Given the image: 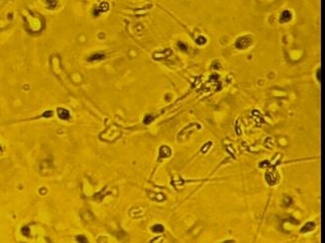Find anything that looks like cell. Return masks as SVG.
I'll list each match as a JSON object with an SVG mask.
<instances>
[{
  "mask_svg": "<svg viewBox=\"0 0 325 243\" xmlns=\"http://www.w3.org/2000/svg\"><path fill=\"white\" fill-rule=\"evenodd\" d=\"M171 155V149L167 146H162L160 148V157H169Z\"/></svg>",
  "mask_w": 325,
  "mask_h": 243,
  "instance_id": "obj_5",
  "label": "cell"
},
{
  "mask_svg": "<svg viewBox=\"0 0 325 243\" xmlns=\"http://www.w3.org/2000/svg\"><path fill=\"white\" fill-rule=\"evenodd\" d=\"M178 47H179V48H180L182 51H187V46H186L185 44H183L182 42L178 43Z\"/></svg>",
  "mask_w": 325,
  "mask_h": 243,
  "instance_id": "obj_11",
  "label": "cell"
},
{
  "mask_svg": "<svg viewBox=\"0 0 325 243\" xmlns=\"http://www.w3.org/2000/svg\"><path fill=\"white\" fill-rule=\"evenodd\" d=\"M45 2L50 9L56 8V6L58 4V0H45Z\"/></svg>",
  "mask_w": 325,
  "mask_h": 243,
  "instance_id": "obj_9",
  "label": "cell"
},
{
  "mask_svg": "<svg viewBox=\"0 0 325 243\" xmlns=\"http://www.w3.org/2000/svg\"><path fill=\"white\" fill-rule=\"evenodd\" d=\"M0 151H1V148H0Z\"/></svg>",
  "mask_w": 325,
  "mask_h": 243,
  "instance_id": "obj_14",
  "label": "cell"
},
{
  "mask_svg": "<svg viewBox=\"0 0 325 243\" xmlns=\"http://www.w3.org/2000/svg\"><path fill=\"white\" fill-rule=\"evenodd\" d=\"M196 43H197L198 45H204V44H206V39L204 38V37H199L197 40H196Z\"/></svg>",
  "mask_w": 325,
  "mask_h": 243,
  "instance_id": "obj_10",
  "label": "cell"
},
{
  "mask_svg": "<svg viewBox=\"0 0 325 243\" xmlns=\"http://www.w3.org/2000/svg\"><path fill=\"white\" fill-rule=\"evenodd\" d=\"M315 226H316V225L314 224L313 222H309V223H307V224L304 225V227L302 228V230H301V231H302L303 233L312 231V230H314V229H315Z\"/></svg>",
  "mask_w": 325,
  "mask_h": 243,
  "instance_id": "obj_6",
  "label": "cell"
},
{
  "mask_svg": "<svg viewBox=\"0 0 325 243\" xmlns=\"http://www.w3.org/2000/svg\"><path fill=\"white\" fill-rule=\"evenodd\" d=\"M108 8H109V4H108L107 2H101L96 8H94L93 14H94V16H98L100 13L107 11Z\"/></svg>",
  "mask_w": 325,
  "mask_h": 243,
  "instance_id": "obj_2",
  "label": "cell"
},
{
  "mask_svg": "<svg viewBox=\"0 0 325 243\" xmlns=\"http://www.w3.org/2000/svg\"><path fill=\"white\" fill-rule=\"evenodd\" d=\"M77 240L80 241V242H87V239H86L85 237H83L82 235L78 236V237H77Z\"/></svg>",
  "mask_w": 325,
  "mask_h": 243,
  "instance_id": "obj_13",
  "label": "cell"
},
{
  "mask_svg": "<svg viewBox=\"0 0 325 243\" xmlns=\"http://www.w3.org/2000/svg\"><path fill=\"white\" fill-rule=\"evenodd\" d=\"M153 121V117L151 116H147L144 118V124H150Z\"/></svg>",
  "mask_w": 325,
  "mask_h": 243,
  "instance_id": "obj_12",
  "label": "cell"
},
{
  "mask_svg": "<svg viewBox=\"0 0 325 243\" xmlns=\"http://www.w3.org/2000/svg\"><path fill=\"white\" fill-rule=\"evenodd\" d=\"M164 230H165V228L162 224H155L151 227V231L155 233H162V232H164Z\"/></svg>",
  "mask_w": 325,
  "mask_h": 243,
  "instance_id": "obj_8",
  "label": "cell"
},
{
  "mask_svg": "<svg viewBox=\"0 0 325 243\" xmlns=\"http://www.w3.org/2000/svg\"><path fill=\"white\" fill-rule=\"evenodd\" d=\"M252 44V39L248 38V37H242V38H239L237 39V40H236L235 43V46L237 49H246L248 47Z\"/></svg>",
  "mask_w": 325,
  "mask_h": 243,
  "instance_id": "obj_1",
  "label": "cell"
},
{
  "mask_svg": "<svg viewBox=\"0 0 325 243\" xmlns=\"http://www.w3.org/2000/svg\"><path fill=\"white\" fill-rule=\"evenodd\" d=\"M57 113H58V117H59L61 120L68 121L70 119V111L66 109H63V107L61 109L60 107V109H58Z\"/></svg>",
  "mask_w": 325,
  "mask_h": 243,
  "instance_id": "obj_3",
  "label": "cell"
},
{
  "mask_svg": "<svg viewBox=\"0 0 325 243\" xmlns=\"http://www.w3.org/2000/svg\"><path fill=\"white\" fill-rule=\"evenodd\" d=\"M291 18H292V14H291V12L288 11V10H285V11H284L282 14H281L280 22H281V23L288 22L289 20H291Z\"/></svg>",
  "mask_w": 325,
  "mask_h": 243,
  "instance_id": "obj_4",
  "label": "cell"
},
{
  "mask_svg": "<svg viewBox=\"0 0 325 243\" xmlns=\"http://www.w3.org/2000/svg\"><path fill=\"white\" fill-rule=\"evenodd\" d=\"M104 57H105V56H104L103 54L96 53V54H93V55H91V56L89 57V59H88V60H89L90 62H93V61L102 60V59H104Z\"/></svg>",
  "mask_w": 325,
  "mask_h": 243,
  "instance_id": "obj_7",
  "label": "cell"
}]
</instances>
